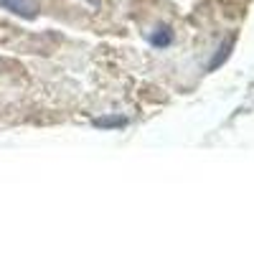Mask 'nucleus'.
<instances>
[{
	"label": "nucleus",
	"mask_w": 254,
	"mask_h": 254,
	"mask_svg": "<svg viewBox=\"0 0 254 254\" xmlns=\"http://www.w3.org/2000/svg\"><path fill=\"white\" fill-rule=\"evenodd\" d=\"M160 31H163V33H153V36H150V44H153V46H168V44L173 41L171 28H165V26H163Z\"/></svg>",
	"instance_id": "2"
},
{
	"label": "nucleus",
	"mask_w": 254,
	"mask_h": 254,
	"mask_svg": "<svg viewBox=\"0 0 254 254\" xmlns=\"http://www.w3.org/2000/svg\"><path fill=\"white\" fill-rule=\"evenodd\" d=\"M127 120L125 117H104V120H94V127H122Z\"/></svg>",
	"instance_id": "3"
},
{
	"label": "nucleus",
	"mask_w": 254,
	"mask_h": 254,
	"mask_svg": "<svg viewBox=\"0 0 254 254\" xmlns=\"http://www.w3.org/2000/svg\"><path fill=\"white\" fill-rule=\"evenodd\" d=\"M0 8L10 10L23 18H36L38 15V0H0Z\"/></svg>",
	"instance_id": "1"
}]
</instances>
